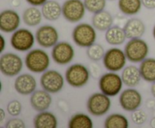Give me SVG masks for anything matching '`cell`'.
Here are the masks:
<instances>
[{"mask_svg": "<svg viewBox=\"0 0 155 128\" xmlns=\"http://www.w3.org/2000/svg\"><path fill=\"white\" fill-rule=\"evenodd\" d=\"M25 65L33 73H43L49 67L50 57L44 50L33 49L26 55Z\"/></svg>", "mask_w": 155, "mask_h": 128, "instance_id": "6da1fadb", "label": "cell"}, {"mask_svg": "<svg viewBox=\"0 0 155 128\" xmlns=\"http://www.w3.org/2000/svg\"><path fill=\"white\" fill-rule=\"evenodd\" d=\"M74 43L80 48H89L97 39L95 28L87 23H81L74 27L72 32Z\"/></svg>", "mask_w": 155, "mask_h": 128, "instance_id": "7a4b0ae2", "label": "cell"}, {"mask_svg": "<svg viewBox=\"0 0 155 128\" xmlns=\"http://www.w3.org/2000/svg\"><path fill=\"white\" fill-rule=\"evenodd\" d=\"M124 52L127 60L131 63H141L147 58L149 47L147 42L141 38L130 39L125 45Z\"/></svg>", "mask_w": 155, "mask_h": 128, "instance_id": "3957f363", "label": "cell"}, {"mask_svg": "<svg viewBox=\"0 0 155 128\" xmlns=\"http://www.w3.org/2000/svg\"><path fill=\"white\" fill-rule=\"evenodd\" d=\"M90 78L89 69L81 63H75L67 69L65 79L71 87L80 88L86 85Z\"/></svg>", "mask_w": 155, "mask_h": 128, "instance_id": "277c9868", "label": "cell"}, {"mask_svg": "<svg viewBox=\"0 0 155 128\" xmlns=\"http://www.w3.org/2000/svg\"><path fill=\"white\" fill-rule=\"evenodd\" d=\"M121 76L114 72H109L101 75L98 81L101 92L108 96H115L119 94L123 87Z\"/></svg>", "mask_w": 155, "mask_h": 128, "instance_id": "5b68a950", "label": "cell"}, {"mask_svg": "<svg viewBox=\"0 0 155 128\" xmlns=\"http://www.w3.org/2000/svg\"><path fill=\"white\" fill-rule=\"evenodd\" d=\"M111 105L110 96L102 92L91 95L87 100V110L93 116H102L109 111Z\"/></svg>", "mask_w": 155, "mask_h": 128, "instance_id": "8992f818", "label": "cell"}, {"mask_svg": "<svg viewBox=\"0 0 155 128\" xmlns=\"http://www.w3.org/2000/svg\"><path fill=\"white\" fill-rule=\"evenodd\" d=\"M23 69V60L20 56L12 52L5 53L0 57V70L7 77H15Z\"/></svg>", "mask_w": 155, "mask_h": 128, "instance_id": "52a82bcc", "label": "cell"}, {"mask_svg": "<svg viewBox=\"0 0 155 128\" xmlns=\"http://www.w3.org/2000/svg\"><path fill=\"white\" fill-rule=\"evenodd\" d=\"M127 60L124 51L118 48H112L105 51L103 57V64L109 72H116L124 69Z\"/></svg>", "mask_w": 155, "mask_h": 128, "instance_id": "ba28073f", "label": "cell"}, {"mask_svg": "<svg viewBox=\"0 0 155 128\" xmlns=\"http://www.w3.org/2000/svg\"><path fill=\"white\" fill-rule=\"evenodd\" d=\"M86 8L82 0H66L62 5V15L68 22L75 23L84 17Z\"/></svg>", "mask_w": 155, "mask_h": 128, "instance_id": "9c48e42d", "label": "cell"}, {"mask_svg": "<svg viewBox=\"0 0 155 128\" xmlns=\"http://www.w3.org/2000/svg\"><path fill=\"white\" fill-rule=\"evenodd\" d=\"M36 37L30 30L21 28L15 31L11 37V45L14 49L21 52L28 51L34 45Z\"/></svg>", "mask_w": 155, "mask_h": 128, "instance_id": "30bf717a", "label": "cell"}, {"mask_svg": "<svg viewBox=\"0 0 155 128\" xmlns=\"http://www.w3.org/2000/svg\"><path fill=\"white\" fill-rule=\"evenodd\" d=\"M40 85L42 89L50 93L60 92L64 85L63 75L57 70H46L40 77Z\"/></svg>", "mask_w": 155, "mask_h": 128, "instance_id": "8fae6325", "label": "cell"}, {"mask_svg": "<svg viewBox=\"0 0 155 128\" xmlns=\"http://www.w3.org/2000/svg\"><path fill=\"white\" fill-rule=\"evenodd\" d=\"M36 42L44 48H53L58 42V32L51 25H44L38 28L36 35Z\"/></svg>", "mask_w": 155, "mask_h": 128, "instance_id": "7c38bea8", "label": "cell"}, {"mask_svg": "<svg viewBox=\"0 0 155 128\" xmlns=\"http://www.w3.org/2000/svg\"><path fill=\"white\" fill-rule=\"evenodd\" d=\"M75 52L72 45L68 42H58L51 50V57L58 65L69 64L74 60Z\"/></svg>", "mask_w": 155, "mask_h": 128, "instance_id": "4fadbf2b", "label": "cell"}, {"mask_svg": "<svg viewBox=\"0 0 155 128\" xmlns=\"http://www.w3.org/2000/svg\"><path fill=\"white\" fill-rule=\"evenodd\" d=\"M119 102L123 109L127 111H133L141 106L142 96L136 89H126L120 95Z\"/></svg>", "mask_w": 155, "mask_h": 128, "instance_id": "5bb4252c", "label": "cell"}, {"mask_svg": "<svg viewBox=\"0 0 155 128\" xmlns=\"http://www.w3.org/2000/svg\"><path fill=\"white\" fill-rule=\"evenodd\" d=\"M21 24L19 14L14 10L7 9L0 13V30L6 33H14Z\"/></svg>", "mask_w": 155, "mask_h": 128, "instance_id": "9a60e30c", "label": "cell"}, {"mask_svg": "<svg viewBox=\"0 0 155 128\" xmlns=\"http://www.w3.org/2000/svg\"><path fill=\"white\" fill-rule=\"evenodd\" d=\"M14 87L19 94L27 96L32 94L37 87L36 78L30 74L24 73L18 75L15 80Z\"/></svg>", "mask_w": 155, "mask_h": 128, "instance_id": "2e32d148", "label": "cell"}, {"mask_svg": "<svg viewBox=\"0 0 155 128\" xmlns=\"http://www.w3.org/2000/svg\"><path fill=\"white\" fill-rule=\"evenodd\" d=\"M32 108L36 111H43L48 109L52 102V98L50 93L45 90H35L31 94L30 99Z\"/></svg>", "mask_w": 155, "mask_h": 128, "instance_id": "e0dca14e", "label": "cell"}, {"mask_svg": "<svg viewBox=\"0 0 155 128\" xmlns=\"http://www.w3.org/2000/svg\"><path fill=\"white\" fill-rule=\"evenodd\" d=\"M124 30L127 39L142 38L145 33V25L139 18H131L124 24Z\"/></svg>", "mask_w": 155, "mask_h": 128, "instance_id": "ac0fdd59", "label": "cell"}, {"mask_svg": "<svg viewBox=\"0 0 155 128\" xmlns=\"http://www.w3.org/2000/svg\"><path fill=\"white\" fill-rule=\"evenodd\" d=\"M123 82L129 87H135L140 83L142 79L139 68L136 66L130 65L124 68L121 74Z\"/></svg>", "mask_w": 155, "mask_h": 128, "instance_id": "d6986e66", "label": "cell"}, {"mask_svg": "<svg viewBox=\"0 0 155 128\" xmlns=\"http://www.w3.org/2000/svg\"><path fill=\"white\" fill-rule=\"evenodd\" d=\"M114 19L111 14L105 10L94 14L92 18V26L98 31H107L112 27Z\"/></svg>", "mask_w": 155, "mask_h": 128, "instance_id": "ffe728a7", "label": "cell"}, {"mask_svg": "<svg viewBox=\"0 0 155 128\" xmlns=\"http://www.w3.org/2000/svg\"><path fill=\"white\" fill-rule=\"evenodd\" d=\"M33 125L36 128H56L58 120L56 116L46 110L38 113L33 119Z\"/></svg>", "mask_w": 155, "mask_h": 128, "instance_id": "44dd1931", "label": "cell"}, {"mask_svg": "<svg viewBox=\"0 0 155 128\" xmlns=\"http://www.w3.org/2000/svg\"><path fill=\"white\" fill-rule=\"evenodd\" d=\"M42 16L47 20H57L62 15V5L55 0H48L42 5Z\"/></svg>", "mask_w": 155, "mask_h": 128, "instance_id": "7402d4cb", "label": "cell"}, {"mask_svg": "<svg viewBox=\"0 0 155 128\" xmlns=\"http://www.w3.org/2000/svg\"><path fill=\"white\" fill-rule=\"evenodd\" d=\"M124 28L119 26H112L105 33V40L110 45H120L127 39Z\"/></svg>", "mask_w": 155, "mask_h": 128, "instance_id": "603a6c76", "label": "cell"}, {"mask_svg": "<svg viewBox=\"0 0 155 128\" xmlns=\"http://www.w3.org/2000/svg\"><path fill=\"white\" fill-rule=\"evenodd\" d=\"M42 11L36 6H31L23 12L22 20L28 27H36L42 22Z\"/></svg>", "mask_w": 155, "mask_h": 128, "instance_id": "cb8c5ba5", "label": "cell"}, {"mask_svg": "<svg viewBox=\"0 0 155 128\" xmlns=\"http://www.w3.org/2000/svg\"><path fill=\"white\" fill-rule=\"evenodd\" d=\"M142 0H118V8L124 14L133 16L142 9Z\"/></svg>", "mask_w": 155, "mask_h": 128, "instance_id": "d4e9b609", "label": "cell"}, {"mask_svg": "<svg viewBox=\"0 0 155 128\" xmlns=\"http://www.w3.org/2000/svg\"><path fill=\"white\" fill-rule=\"evenodd\" d=\"M142 78L147 82L155 81V59L146 58L141 62L139 66Z\"/></svg>", "mask_w": 155, "mask_h": 128, "instance_id": "484cf974", "label": "cell"}, {"mask_svg": "<svg viewBox=\"0 0 155 128\" xmlns=\"http://www.w3.org/2000/svg\"><path fill=\"white\" fill-rule=\"evenodd\" d=\"M69 128H92L93 122L89 115L84 113H77L71 116L68 122Z\"/></svg>", "mask_w": 155, "mask_h": 128, "instance_id": "4316f807", "label": "cell"}, {"mask_svg": "<svg viewBox=\"0 0 155 128\" xmlns=\"http://www.w3.org/2000/svg\"><path fill=\"white\" fill-rule=\"evenodd\" d=\"M104 126L105 128H127L129 120L124 114L114 113L106 117Z\"/></svg>", "mask_w": 155, "mask_h": 128, "instance_id": "83f0119b", "label": "cell"}, {"mask_svg": "<svg viewBox=\"0 0 155 128\" xmlns=\"http://www.w3.org/2000/svg\"><path fill=\"white\" fill-rule=\"evenodd\" d=\"M105 51H104L103 46H101L100 44L94 43L89 48H87L86 54L89 57V60L93 62H98L99 60H103Z\"/></svg>", "mask_w": 155, "mask_h": 128, "instance_id": "f1b7e54d", "label": "cell"}, {"mask_svg": "<svg viewBox=\"0 0 155 128\" xmlns=\"http://www.w3.org/2000/svg\"><path fill=\"white\" fill-rule=\"evenodd\" d=\"M84 5L86 11L92 14L104 10L107 2L106 0H84Z\"/></svg>", "mask_w": 155, "mask_h": 128, "instance_id": "f546056e", "label": "cell"}, {"mask_svg": "<svg viewBox=\"0 0 155 128\" xmlns=\"http://www.w3.org/2000/svg\"><path fill=\"white\" fill-rule=\"evenodd\" d=\"M147 114L145 111L142 109H137L134 110L132 111L131 114V119L133 123L136 125H142L145 123L147 120Z\"/></svg>", "mask_w": 155, "mask_h": 128, "instance_id": "4dcf8cb0", "label": "cell"}, {"mask_svg": "<svg viewBox=\"0 0 155 128\" xmlns=\"http://www.w3.org/2000/svg\"><path fill=\"white\" fill-rule=\"evenodd\" d=\"M21 110H22V105L17 99L10 101L7 105V112L14 117L19 115L21 112Z\"/></svg>", "mask_w": 155, "mask_h": 128, "instance_id": "1f68e13d", "label": "cell"}, {"mask_svg": "<svg viewBox=\"0 0 155 128\" xmlns=\"http://www.w3.org/2000/svg\"><path fill=\"white\" fill-rule=\"evenodd\" d=\"M5 126L7 128H24L26 125L24 120H21V119L12 118L8 120Z\"/></svg>", "mask_w": 155, "mask_h": 128, "instance_id": "d6a6232c", "label": "cell"}, {"mask_svg": "<svg viewBox=\"0 0 155 128\" xmlns=\"http://www.w3.org/2000/svg\"><path fill=\"white\" fill-rule=\"evenodd\" d=\"M101 68L98 63H91L90 66H89V72H90L91 77H92L93 78H100L101 76Z\"/></svg>", "mask_w": 155, "mask_h": 128, "instance_id": "836d02e7", "label": "cell"}, {"mask_svg": "<svg viewBox=\"0 0 155 128\" xmlns=\"http://www.w3.org/2000/svg\"><path fill=\"white\" fill-rule=\"evenodd\" d=\"M142 5L148 9L155 8V0H142Z\"/></svg>", "mask_w": 155, "mask_h": 128, "instance_id": "e575fe53", "label": "cell"}, {"mask_svg": "<svg viewBox=\"0 0 155 128\" xmlns=\"http://www.w3.org/2000/svg\"><path fill=\"white\" fill-rule=\"evenodd\" d=\"M28 4H30L32 6H42L44 3L46 2L48 0H26Z\"/></svg>", "mask_w": 155, "mask_h": 128, "instance_id": "d590c367", "label": "cell"}, {"mask_svg": "<svg viewBox=\"0 0 155 128\" xmlns=\"http://www.w3.org/2000/svg\"><path fill=\"white\" fill-rule=\"evenodd\" d=\"M1 49H0V53H2L3 51L5 50V41L4 37L2 35H1Z\"/></svg>", "mask_w": 155, "mask_h": 128, "instance_id": "8d00e7d4", "label": "cell"}, {"mask_svg": "<svg viewBox=\"0 0 155 128\" xmlns=\"http://www.w3.org/2000/svg\"><path fill=\"white\" fill-rule=\"evenodd\" d=\"M21 0H12V5L14 8H18L21 5Z\"/></svg>", "mask_w": 155, "mask_h": 128, "instance_id": "74e56055", "label": "cell"}, {"mask_svg": "<svg viewBox=\"0 0 155 128\" xmlns=\"http://www.w3.org/2000/svg\"><path fill=\"white\" fill-rule=\"evenodd\" d=\"M147 106L149 108H153L155 106V101L153 99H148L147 102Z\"/></svg>", "mask_w": 155, "mask_h": 128, "instance_id": "f35d334b", "label": "cell"}, {"mask_svg": "<svg viewBox=\"0 0 155 128\" xmlns=\"http://www.w3.org/2000/svg\"><path fill=\"white\" fill-rule=\"evenodd\" d=\"M151 94H152L153 96L155 98V81L154 82H153L152 84H151Z\"/></svg>", "mask_w": 155, "mask_h": 128, "instance_id": "ab89813d", "label": "cell"}, {"mask_svg": "<svg viewBox=\"0 0 155 128\" xmlns=\"http://www.w3.org/2000/svg\"><path fill=\"white\" fill-rule=\"evenodd\" d=\"M0 114H1V119H0V122H1V123H2V121L4 120V119H5V111L2 108H1V109H0Z\"/></svg>", "mask_w": 155, "mask_h": 128, "instance_id": "60d3db41", "label": "cell"}, {"mask_svg": "<svg viewBox=\"0 0 155 128\" xmlns=\"http://www.w3.org/2000/svg\"><path fill=\"white\" fill-rule=\"evenodd\" d=\"M150 125H151V127H155V117H153V118L151 120Z\"/></svg>", "mask_w": 155, "mask_h": 128, "instance_id": "b9f144b4", "label": "cell"}, {"mask_svg": "<svg viewBox=\"0 0 155 128\" xmlns=\"http://www.w3.org/2000/svg\"><path fill=\"white\" fill-rule=\"evenodd\" d=\"M153 36H154V39H155V26H154V30H153Z\"/></svg>", "mask_w": 155, "mask_h": 128, "instance_id": "7bdbcfd3", "label": "cell"}]
</instances>
